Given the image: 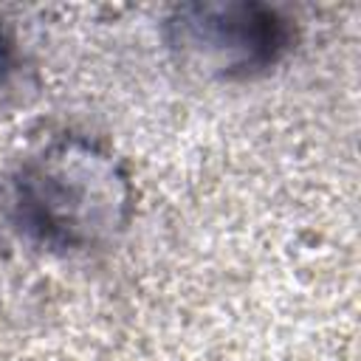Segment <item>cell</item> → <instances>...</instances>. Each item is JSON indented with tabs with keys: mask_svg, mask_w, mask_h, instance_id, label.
<instances>
[{
	"mask_svg": "<svg viewBox=\"0 0 361 361\" xmlns=\"http://www.w3.org/2000/svg\"><path fill=\"white\" fill-rule=\"evenodd\" d=\"M166 39L189 68L234 79L274 65L288 45V28L259 3H186L166 20Z\"/></svg>",
	"mask_w": 361,
	"mask_h": 361,
	"instance_id": "obj_2",
	"label": "cell"
},
{
	"mask_svg": "<svg viewBox=\"0 0 361 361\" xmlns=\"http://www.w3.org/2000/svg\"><path fill=\"white\" fill-rule=\"evenodd\" d=\"M6 68H8V45H6V39L0 34V79L6 76Z\"/></svg>",
	"mask_w": 361,
	"mask_h": 361,
	"instance_id": "obj_3",
	"label": "cell"
},
{
	"mask_svg": "<svg viewBox=\"0 0 361 361\" xmlns=\"http://www.w3.org/2000/svg\"><path fill=\"white\" fill-rule=\"evenodd\" d=\"M14 212L39 243L85 251L121 234L133 186L116 155L82 135H62L20 166Z\"/></svg>",
	"mask_w": 361,
	"mask_h": 361,
	"instance_id": "obj_1",
	"label": "cell"
}]
</instances>
